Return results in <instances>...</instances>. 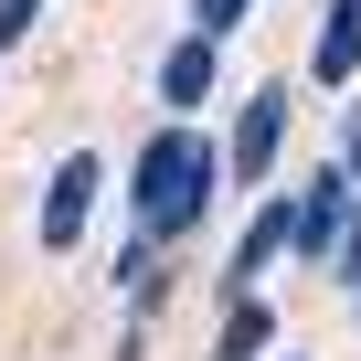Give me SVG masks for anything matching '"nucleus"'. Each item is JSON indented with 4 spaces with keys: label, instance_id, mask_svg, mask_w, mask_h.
Returning a JSON list of instances; mask_svg holds the SVG:
<instances>
[{
    "label": "nucleus",
    "instance_id": "nucleus-12",
    "mask_svg": "<svg viewBox=\"0 0 361 361\" xmlns=\"http://www.w3.org/2000/svg\"><path fill=\"white\" fill-rule=\"evenodd\" d=\"M340 170L361 180V106H350V128H340Z\"/></svg>",
    "mask_w": 361,
    "mask_h": 361
},
{
    "label": "nucleus",
    "instance_id": "nucleus-11",
    "mask_svg": "<svg viewBox=\"0 0 361 361\" xmlns=\"http://www.w3.org/2000/svg\"><path fill=\"white\" fill-rule=\"evenodd\" d=\"M32 22H43V0H0V43H22Z\"/></svg>",
    "mask_w": 361,
    "mask_h": 361
},
{
    "label": "nucleus",
    "instance_id": "nucleus-4",
    "mask_svg": "<svg viewBox=\"0 0 361 361\" xmlns=\"http://www.w3.org/2000/svg\"><path fill=\"white\" fill-rule=\"evenodd\" d=\"M340 224H350V170H308V192H298V255H319V266H329Z\"/></svg>",
    "mask_w": 361,
    "mask_h": 361
},
{
    "label": "nucleus",
    "instance_id": "nucleus-1",
    "mask_svg": "<svg viewBox=\"0 0 361 361\" xmlns=\"http://www.w3.org/2000/svg\"><path fill=\"white\" fill-rule=\"evenodd\" d=\"M213 180H224V149H202L192 128H159L138 149V170H128V234H149V245L192 234L202 202H213Z\"/></svg>",
    "mask_w": 361,
    "mask_h": 361
},
{
    "label": "nucleus",
    "instance_id": "nucleus-6",
    "mask_svg": "<svg viewBox=\"0 0 361 361\" xmlns=\"http://www.w3.org/2000/svg\"><path fill=\"white\" fill-rule=\"evenodd\" d=\"M213 75H224V43H213V32H180V43L159 54V96H170V106H202Z\"/></svg>",
    "mask_w": 361,
    "mask_h": 361
},
{
    "label": "nucleus",
    "instance_id": "nucleus-8",
    "mask_svg": "<svg viewBox=\"0 0 361 361\" xmlns=\"http://www.w3.org/2000/svg\"><path fill=\"white\" fill-rule=\"evenodd\" d=\"M266 340H276L266 298H234V308H224V340H213V361H266Z\"/></svg>",
    "mask_w": 361,
    "mask_h": 361
},
{
    "label": "nucleus",
    "instance_id": "nucleus-9",
    "mask_svg": "<svg viewBox=\"0 0 361 361\" xmlns=\"http://www.w3.org/2000/svg\"><path fill=\"white\" fill-rule=\"evenodd\" d=\"M329 276L361 287V192H350V224H340V245H329Z\"/></svg>",
    "mask_w": 361,
    "mask_h": 361
},
{
    "label": "nucleus",
    "instance_id": "nucleus-2",
    "mask_svg": "<svg viewBox=\"0 0 361 361\" xmlns=\"http://www.w3.org/2000/svg\"><path fill=\"white\" fill-rule=\"evenodd\" d=\"M276 149H287V85H255V96H245V117H234L224 180H234V192H255V180L276 170Z\"/></svg>",
    "mask_w": 361,
    "mask_h": 361
},
{
    "label": "nucleus",
    "instance_id": "nucleus-5",
    "mask_svg": "<svg viewBox=\"0 0 361 361\" xmlns=\"http://www.w3.org/2000/svg\"><path fill=\"white\" fill-rule=\"evenodd\" d=\"M287 245H298V202H266V213H255V224H245V245H234V255H224V287H234V298H245V287H255V276H266V266H276V255H287Z\"/></svg>",
    "mask_w": 361,
    "mask_h": 361
},
{
    "label": "nucleus",
    "instance_id": "nucleus-3",
    "mask_svg": "<svg viewBox=\"0 0 361 361\" xmlns=\"http://www.w3.org/2000/svg\"><path fill=\"white\" fill-rule=\"evenodd\" d=\"M96 180H106L96 149L54 159V192H43V255H75V234H85V213H96Z\"/></svg>",
    "mask_w": 361,
    "mask_h": 361
},
{
    "label": "nucleus",
    "instance_id": "nucleus-10",
    "mask_svg": "<svg viewBox=\"0 0 361 361\" xmlns=\"http://www.w3.org/2000/svg\"><path fill=\"white\" fill-rule=\"evenodd\" d=\"M245 11H255V0H192V32H213V43H224Z\"/></svg>",
    "mask_w": 361,
    "mask_h": 361
},
{
    "label": "nucleus",
    "instance_id": "nucleus-7",
    "mask_svg": "<svg viewBox=\"0 0 361 361\" xmlns=\"http://www.w3.org/2000/svg\"><path fill=\"white\" fill-rule=\"evenodd\" d=\"M361 75V0H329V32L308 54V85H350Z\"/></svg>",
    "mask_w": 361,
    "mask_h": 361
}]
</instances>
